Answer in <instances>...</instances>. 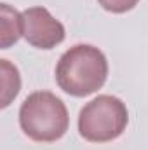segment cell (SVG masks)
I'll return each mask as SVG.
<instances>
[{
  "instance_id": "6da1fadb",
  "label": "cell",
  "mask_w": 148,
  "mask_h": 150,
  "mask_svg": "<svg viewBox=\"0 0 148 150\" xmlns=\"http://www.w3.org/2000/svg\"><path fill=\"white\" fill-rule=\"evenodd\" d=\"M108 77V61L101 49L91 44H77L56 65L58 86L75 98H84L101 89Z\"/></svg>"
},
{
  "instance_id": "52a82bcc",
  "label": "cell",
  "mask_w": 148,
  "mask_h": 150,
  "mask_svg": "<svg viewBox=\"0 0 148 150\" xmlns=\"http://www.w3.org/2000/svg\"><path fill=\"white\" fill-rule=\"evenodd\" d=\"M99 5L111 14H124L138 5L140 0H98Z\"/></svg>"
},
{
  "instance_id": "5b68a950",
  "label": "cell",
  "mask_w": 148,
  "mask_h": 150,
  "mask_svg": "<svg viewBox=\"0 0 148 150\" xmlns=\"http://www.w3.org/2000/svg\"><path fill=\"white\" fill-rule=\"evenodd\" d=\"M0 47L7 49L12 44H16L23 35L25 23H23V12H18L9 4L0 5Z\"/></svg>"
},
{
  "instance_id": "277c9868",
  "label": "cell",
  "mask_w": 148,
  "mask_h": 150,
  "mask_svg": "<svg viewBox=\"0 0 148 150\" xmlns=\"http://www.w3.org/2000/svg\"><path fill=\"white\" fill-rule=\"evenodd\" d=\"M23 23H25L23 37L26 38L30 45L37 49L49 51L59 45L66 35L63 23L56 19L42 5L28 7L26 11H23Z\"/></svg>"
},
{
  "instance_id": "8992f818",
  "label": "cell",
  "mask_w": 148,
  "mask_h": 150,
  "mask_svg": "<svg viewBox=\"0 0 148 150\" xmlns=\"http://www.w3.org/2000/svg\"><path fill=\"white\" fill-rule=\"evenodd\" d=\"M0 70H2V100L0 107L5 108L11 105V101L18 96L21 87V77L14 65L9 63V59H0Z\"/></svg>"
},
{
  "instance_id": "7a4b0ae2",
  "label": "cell",
  "mask_w": 148,
  "mask_h": 150,
  "mask_svg": "<svg viewBox=\"0 0 148 150\" xmlns=\"http://www.w3.org/2000/svg\"><path fill=\"white\" fill-rule=\"evenodd\" d=\"M19 126L33 142H58L65 136L70 126L66 105L51 91H35L21 103Z\"/></svg>"
},
{
  "instance_id": "3957f363",
  "label": "cell",
  "mask_w": 148,
  "mask_h": 150,
  "mask_svg": "<svg viewBox=\"0 0 148 150\" xmlns=\"http://www.w3.org/2000/svg\"><path fill=\"white\" fill-rule=\"evenodd\" d=\"M129 124L125 103L111 94H99L84 105L78 113V133L91 143L117 140Z\"/></svg>"
}]
</instances>
